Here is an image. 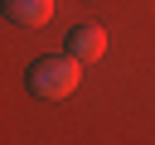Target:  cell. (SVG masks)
Segmentation results:
<instances>
[{"mask_svg": "<svg viewBox=\"0 0 155 145\" xmlns=\"http://www.w3.org/2000/svg\"><path fill=\"white\" fill-rule=\"evenodd\" d=\"M0 14L10 24H19V29H44L53 19V0H5Z\"/></svg>", "mask_w": 155, "mask_h": 145, "instance_id": "3", "label": "cell"}, {"mask_svg": "<svg viewBox=\"0 0 155 145\" xmlns=\"http://www.w3.org/2000/svg\"><path fill=\"white\" fill-rule=\"evenodd\" d=\"M68 53H73L78 63H97V58L107 53V29L92 24V19H87V24H73V29H68Z\"/></svg>", "mask_w": 155, "mask_h": 145, "instance_id": "2", "label": "cell"}, {"mask_svg": "<svg viewBox=\"0 0 155 145\" xmlns=\"http://www.w3.org/2000/svg\"><path fill=\"white\" fill-rule=\"evenodd\" d=\"M24 82H29V92L44 97V102H63V97L78 92V82H82V63H78L73 53H48V58H34V63H29Z\"/></svg>", "mask_w": 155, "mask_h": 145, "instance_id": "1", "label": "cell"}]
</instances>
